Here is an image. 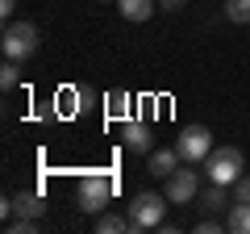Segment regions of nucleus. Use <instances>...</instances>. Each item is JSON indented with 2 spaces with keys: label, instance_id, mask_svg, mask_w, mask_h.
I'll return each instance as SVG.
<instances>
[{
  "label": "nucleus",
  "instance_id": "18",
  "mask_svg": "<svg viewBox=\"0 0 250 234\" xmlns=\"http://www.w3.org/2000/svg\"><path fill=\"white\" fill-rule=\"evenodd\" d=\"M217 230H225V222H213V217L196 222V234H217Z\"/></svg>",
  "mask_w": 250,
  "mask_h": 234
},
{
  "label": "nucleus",
  "instance_id": "20",
  "mask_svg": "<svg viewBox=\"0 0 250 234\" xmlns=\"http://www.w3.org/2000/svg\"><path fill=\"white\" fill-rule=\"evenodd\" d=\"M0 13H4V17L13 21V13H17V0H0Z\"/></svg>",
  "mask_w": 250,
  "mask_h": 234
},
{
  "label": "nucleus",
  "instance_id": "16",
  "mask_svg": "<svg viewBox=\"0 0 250 234\" xmlns=\"http://www.w3.org/2000/svg\"><path fill=\"white\" fill-rule=\"evenodd\" d=\"M17 84H21V63H17V59H4V67H0V88L13 92Z\"/></svg>",
  "mask_w": 250,
  "mask_h": 234
},
{
  "label": "nucleus",
  "instance_id": "4",
  "mask_svg": "<svg viewBox=\"0 0 250 234\" xmlns=\"http://www.w3.org/2000/svg\"><path fill=\"white\" fill-rule=\"evenodd\" d=\"M163 209H167V192H138L134 201H129V230H154V226H163Z\"/></svg>",
  "mask_w": 250,
  "mask_h": 234
},
{
  "label": "nucleus",
  "instance_id": "11",
  "mask_svg": "<svg viewBox=\"0 0 250 234\" xmlns=\"http://www.w3.org/2000/svg\"><path fill=\"white\" fill-rule=\"evenodd\" d=\"M225 230L229 234H250V205L246 201H233L229 213H225Z\"/></svg>",
  "mask_w": 250,
  "mask_h": 234
},
{
  "label": "nucleus",
  "instance_id": "5",
  "mask_svg": "<svg viewBox=\"0 0 250 234\" xmlns=\"http://www.w3.org/2000/svg\"><path fill=\"white\" fill-rule=\"evenodd\" d=\"M163 192H167V201H171V205H192V201L200 197V176L192 171V163H179V167L167 176Z\"/></svg>",
  "mask_w": 250,
  "mask_h": 234
},
{
  "label": "nucleus",
  "instance_id": "3",
  "mask_svg": "<svg viewBox=\"0 0 250 234\" xmlns=\"http://www.w3.org/2000/svg\"><path fill=\"white\" fill-rule=\"evenodd\" d=\"M113 192H117V180H113V176H108V171H92V176H83V180H80L75 205H80L83 213H100V209L108 205Z\"/></svg>",
  "mask_w": 250,
  "mask_h": 234
},
{
  "label": "nucleus",
  "instance_id": "1",
  "mask_svg": "<svg viewBox=\"0 0 250 234\" xmlns=\"http://www.w3.org/2000/svg\"><path fill=\"white\" fill-rule=\"evenodd\" d=\"M38 42H42V34H38L34 21H9L4 25V38H0V50H4V59L25 63L29 54L38 50Z\"/></svg>",
  "mask_w": 250,
  "mask_h": 234
},
{
  "label": "nucleus",
  "instance_id": "2",
  "mask_svg": "<svg viewBox=\"0 0 250 234\" xmlns=\"http://www.w3.org/2000/svg\"><path fill=\"white\" fill-rule=\"evenodd\" d=\"M242 151L238 146H213L208 151V159H205V176H208V184H225V188H233V180L242 176Z\"/></svg>",
  "mask_w": 250,
  "mask_h": 234
},
{
  "label": "nucleus",
  "instance_id": "14",
  "mask_svg": "<svg viewBox=\"0 0 250 234\" xmlns=\"http://www.w3.org/2000/svg\"><path fill=\"white\" fill-rule=\"evenodd\" d=\"M125 230H129V217H117V213L96 217V234H125Z\"/></svg>",
  "mask_w": 250,
  "mask_h": 234
},
{
  "label": "nucleus",
  "instance_id": "8",
  "mask_svg": "<svg viewBox=\"0 0 250 234\" xmlns=\"http://www.w3.org/2000/svg\"><path fill=\"white\" fill-rule=\"evenodd\" d=\"M179 163H184V159H179L175 146H159V151L146 155V171H150V176H163V180H167V176L179 167Z\"/></svg>",
  "mask_w": 250,
  "mask_h": 234
},
{
  "label": "nucleus",
  "instance_id": "17",
  "mask_svg": "<svg viewBox=\"0 0 250 234\" xmlns=\"http://www.w3.org/2000/svg\"><path fill=\"white\" fill-rule=\"evenodd\" d=\"M233 201H246L250 205V176H238L233 180Z\"/></svg>",
  "mask_w": 250,
  "mask_h": 234
},
{
  "label": "nucleus",
  "instance_id": "15",
  "mask_svg": "<svg viewBox=\"0 0 250 234\" xmlns=\"http://www.w3.org/2000/svg\"><path fill=\"white\" fill-rule=\"evenodd\" d=\"M225 17L233 25H250V0H225Z\"/></svg>",
  "mask_w": 250,
  "mask_h": 234
},
{
  "label": "nucleus",
  "instance_id": "19",
  "mask_svg": "<svg viewBox=\"0 0 250 234\" xmlns=\"http://www.w3.org/2000/svg\"><path fill=\"white\" fill-rule=\"evenodd\" d=\"M184 4H188V0H159V9H167V13H179Z\"/></svg>",
  "mask_w": 250,
  "mask_h": 234
},
{
  "label": "nucleus",
  "instance_id": "6",
  "mask_svg": "<svg viewBox=\"0 0 250 234\" xmlns=\"http://www.w3.org/2000/svg\"><path fill=\"white\" fill-rule=\"evenodd\" d=\"M175 151L184 163H205L208 151H213V134H208L205 126H184L175 138Z\"/></svg>",
  "mask_w": 250,
  "mask_h": 234
},
{
  "label": "nucleus",
  "instance_id": "7",
  "mask_svg": "<svg viewBox=\"0 0 250 234\" xmlns=\"http://www.w3.org/2000/svg\"><path fill=\"white\" fill-rule=\"evenodd\" d=\"M0 209H4V213H17V217H42V213H46V201H42V192L21 188L17 197H9Z\"/></svg>",
  "mask_w": 250,
  "mask_h": 234
},
{
  "label": "nucleus",
  "instance_id": "21",
  "mask_svg": "<svg viewBox=\"0 0 250 234\" xmlns=\"http://www.w3.org/2000/svg\"><path fill=\"white\" fill-rule=\"evenodd\" d=\"M100 4H117V0H100Z\"/></svg>",
  "mask_w": 250,
  "mask_h": 234
},
{
  "label": "nucleus",
  "instance_id": "13",
  "mask_svg": "<svg viewBox=\"0 0 250 234\" xmlns=\"http://www.w3.org/2000/svg\"><path fill=\"white\" fill-rule=\"evenodd\" d=\"M200 209H208V213H221V209H225V184H208V188L200 192Z\"/></svg>",
  "mask_w": 250,
  "mask_h": 234
},
{
  "label": "nucleus",
  "instance_id": "9",
  "mask_svg": "<svg viewBox=\"0 0 250 234\" xmlns=\"http://www.w3.org/2000/svg\"><path fill=\"white\" fill-rule=\"evenodd\" d=\"M125 151H134V155H150L154 151L150 130H146L142 121H125Z\"/></svg>",
  "mask_w": 250,
  "mask_h": 234
},
{
  "label": "nucleus",
  "instance_id": "10",
  "mask_svg": "<svg viewBox=\"0 0 250 234\" xmlns=\"http://www.w3.org/2000/svg\"><path fill=\"white\" fill-rule=\"evenodd\" d=\"M117 9H121L125 21H150L154 9H159V0H117Z\"/></svg>",
  "mask_w": 250,
  "mask_h": 234
},
{
  "label": "nucleus",
  "instance_id": "12",
  "mask_svg": "<svg viewBox=\"0 0 250 234\" xmlns=\"http://www.w3.org/2000/svg\"><path fill=\"white\" fill-rule=\"evenodd\" d=\"M104 105H108V117H113V121H129V105H134L129 92H108Z\"/></svg>",
  "mask_w": 250,
  "mask_h": 234
}]
</instances>
